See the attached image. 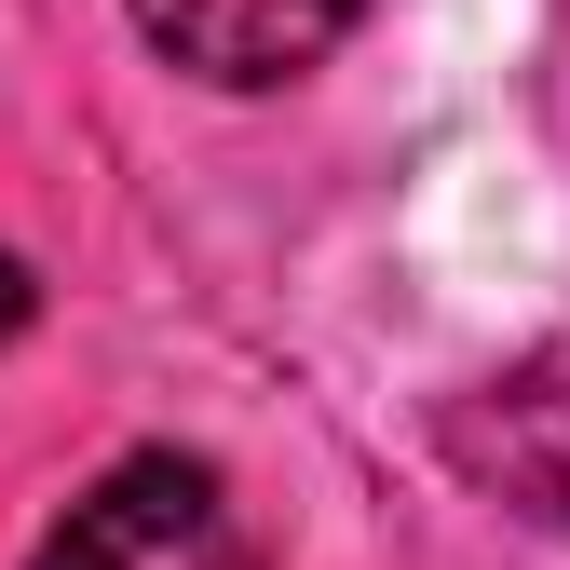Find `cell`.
Instances as JSON below:
<instances>
[{
	"instance_id": "6da1fadb",
	"label": "cell",
	"mask_w": 570,
	"mask_h": 570,
	"mask_svg": "<svg viewBox=\"0 0 570 570\" xmlns=\"http://www.w3.org/2000/svg\"><path fill=\"white\" fill-rule=\"evenodd\" d=\"M435 449L489 489V503H517L530 530H570V326L503 353L475 394H449Z\"/></svg>"
},
{
	"instance_id": "3957f363",
	"label": "cell",
	"mask_w": 570,
	"mask_h": 570,
	"mask_svg": "<svg viewBox=\"0 0 570 570\" xmlns=\"http://www.w3.org/2000/svg\"><path fill=\"white\" fill-rule=\"evenodd\" d=\"M204 530H218V462H190V449H122L82 503L41 530L28 570H177Z\"/></svg>"
},
{
	"instance_id": "7a4b0ae2",
	"label": "cell",
	"mask_w": 570,
	"mask_h": 570,
	"mask_svg": "<svg viewBox=\"0 0 570 570\" xmlns=\"http://www.w3.org/2000/svg\"><path fill=\"white\" fill-rule=\"evenodd\" d=\"M122 14H136V41L164 68H190V82H218V96H272V82H299V68H326L367 0H122Z\"/></svg>"
},
{
	"instance_id": "277c9868",
	"label": "cell",
	"mask_w": 570,
	"mask_h": 570,
	"mask_svg": "<svg viewBox=\"0 0 570 570\" xmlns=\"http://www.w3.org/2000/svg\"><path fill=\"white\" fill-rule=\"evenodd\" d=\"M28 326V258H0V340Z\"/></svg>"
}]
</instances>
